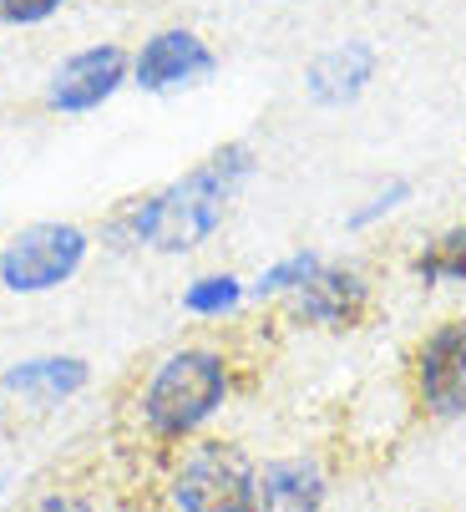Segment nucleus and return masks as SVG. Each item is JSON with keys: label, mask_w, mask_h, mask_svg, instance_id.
Here are the masks:
<instances>
[{"label": "nucleus", "mask_w": 466, "mask_h": 512, "mask_svg": "<svg viewBox=\"0 0 466 512\" xmlns=\"http://www.w3.org/2000/svg\"><path fill=\"white\" fill-rule=\"evenodd\" d=\"M320 269H325V264H320V254H289V259H279L274 269H264V274H259L254 295H259V300H269V295H294V289H304Z\"/></svg>", "instance_id": "nucleus-14"}, {"label": "nucleus", "mask_w": 466, "mask_h": 512, "mask_svg": "<svg viewBox=\"0 0 466 512\" xmlns=\"http://www.w3.org/2000/svg\"><path fill=\"white\" fill-rule=\"evenodd\" d=\"M218 56L208 51V41L198 31H158L152 41H142L137 61H132V77L142 92H173V87H193L203 77H213Z\"/></svg>", "instance_id": "nucleus-6"}, {"label": "nucleus", "mask_w": 466, "mask_h": 512, "mask_svg": "<svg viewBox=\"0 0 466 512\" xmlns=\"http://www.w3.org/2000/svg\"><path fill=\"white\" fill-rule=\"evenodd\" d=\"M127 51L122 46H92V51H76L56 66V77H51V92L46 102L56 112H92L102 107L122 82H127Z\"/></svg>", "instance_id": "nucleus-7"}, {"label": "nucleus", "mask_w": 466, "mask_h": 512, "mask_svg": "<svg viewBox=\"0 0 466 512\" xmlns=\"http://www.w3.org/2000/svg\"><path fill=\"white\" fill-rule=\"evenodd\" d=\"M87 259V234L76 224H31L0 254V279L16 295H41V289L66 284Z\"/></svg>", "instance_id": "nucleus-4"}, {"label": "nucleus", "mask_w": 466, "mask_h": 512, "mask_svg": "<svg viewBox=\"0 0 466 512\" xmlns=\"http://www.w3.org/2000/svg\"><path fill=\"white\" fill-rule=\"evenodd\" d=\"M370 305V289L355 269H320L315 279H309L304 289H294V315L304 325H320V330H350L360 325Z\"/></svg>", "instance_id": "nucleus-8"}, {"label": "nucleus", "mask_w": 466, "mask_h": 512, "mask_svg": "<svg viewBox=\"0 0 466 512\" xmlns=\"http://www.w3.org/2000/svg\"><path fill=\"white\" fill-rule=\"evenodd\" d=\"M411 381H416V401L431 416L466 411V320H446L416 345Z\"/></svg>", "instance_id": "nucleus-5"}, {"label": "nucleus", "mask_w": 466, "mask_h": 512, "mask_svg": "<svg viewBox=\"0 0 466 512\" xmlns=\"http://www.w3.org/2000/svg\"><path fill=\"white\" fill-rule=\"evenodd\" d=\"M244 300V284L233 274H208V279H193L188 295H183V310L188 315H223Z\"/></svg>", "instance_id": "nucleus-13"}, {"label": "nucleus", "mask_w": 466, "mask_h": 512, "mask_svg": "<svg viewBox=\"0 0 466 512\" xmlns=\"http://www.w3.org/2000/svg\"><path fill=\"white\" fill-rule=\"evenodd\" d=\"M254 462L233 442H198L178 477H173V502L178 512H249L254 502Z\"/></svg>", "instance_id": "nucleus-3"}, {"label": "nucleus", "mask_w": 466, "mask_h": 512, "mask_svg": "<svg viewBox=\"0 0 466 512\" xmlns=\"http://www.w3.org/2000/svg\"><path fill=\"white\" fill-rule=\"evenodd\" d=\"M87 386V360L76 355H46V360H21L16 371H6V391H21L31 401H61L71 391Z\"/></svg>", "instance_id": "nucleus-11"}, {"label": "nucleus", "mask_w": 466, "mask_h": 512, "mask_svg": "<svg viewBox=\"0 0 466 512\" xmlns=\"http://www.w3.org/2000/svg\"><path fill=\"white\" fill-rule=\"evenodd\" d=\"M66 6V0H0V21H11V26H36L46 16H56Z\"/></svg>", "instance_id": "nucleus-16"}, {"label": "nucleus", "mask_w": 466, "mask_h": 512, "mask_svg": "<svg viewBox=\"0 0 466 512\" xmlns=\"http://www.w3.org/2000/svg\"><path fill=\"white\" fill-rule=\"evenodd\" d=\"M406 198H411V183H406V178H396V183H385V188H380V193H375V198H370L365 208H355V213H350V229H365V224H375V218H385V213H396V208H401Z\"/></svg>", "instance_id": "nucleus-15"}, {"label": "nucleus", "mask_w": 466, "mask_h": 512, "mask_svg": "<svg viewBox=\"0 0 466 512\" xmlns=\"http://www.w3.org/2000/svg\"><path fill=\"white\" fill-rule=\"evenodd\" d=\"M325 472L309 457H279L254 472L249 512H320L325 507Z\"/></svg>", "instance_id": "nucleus-10"}, {"label": "nucleus", "mask_w": 466, "mask_h": 512, "mask_svg": "<svg viewBox=\"0 0 466 512\" xmlns=\"http://www.w3.org/2000/svg\"><path fill=\"white\" fill-rule=\"evenodd\" d=\"M228 396V371L223 355L213 350H178L158 365L147 396H142V416L158 436H188L198 421H208Z\"/></svg>", "instance_id": "nucleus-2"}, {"label": "nucleus", "mask_w": 466, "mask_h": 512, "mask_svg": "<svg viewBox=\"0 0 466 512\" xmlns=\"http://www.w3.org/2000/svg\"><path fill=\"white\" fill-rule=\"evenodd\" d=\"M416 274L426 284H466V224H451L416 254Z\"/></svg>", "instance_id": "nucleus-12"}, {"label": "nucleus", "mask_w": 466, "mask_h": 512, "mask_svg": "<svg viewBox=\"0 0 466 512\" xmlns=\"http://www.w3.org/2000/svg\"><path fill=\"white\" fill-rule=\"evenodd\" d=\"M26 512H92L82 497H71V492H51V497H41V502H31Z\"/></svg>", "instance_id": "nucleus-17"}, {"label": "nucleus", "mask_w": 466, "mask_h": 512, "mask_svg": "<svg viewBox=\"0 0 466 512\" xmlns=\"http://www.w3.org/2000/svg\"><path fill=\"white\" fill-rule=\"evenodd\" d=\"M249 168H254L249 142H228V148L203 158L178 183L122 203L107 218V239L137 244V249H158V254H188L223 224V213H228L233 193H239V183L249 178Z\"/></svg>", "instance_id": "nucleus-1"}, {"label": "nucleus", "mask_w": 466, "mask_h": 512, "mask_svg": "<svg viewBox=\"0 0 466 512\" xmlns=\"http://www.w3.org/2000/svg\"><path fill=\"white\" fill-rule=\"evenodd\" d=\"M375 82V46L370 41H340L304 66V92L320 107H350Z\"/></svg>", "instance_id": "nucleus-9"}]
</instances>
